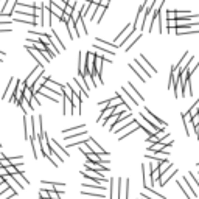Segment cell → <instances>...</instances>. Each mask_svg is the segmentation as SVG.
Segmentation results:
<instances>
[{
	"instance_id": "cell-13",
	"label": "cell",
	"mask_w": 199,
	"mask_h": 199,
	"mask_svg": "<svg viewBox=\"0 0 199 199\" xmlns=\"http://www.w3.org/2000/svg\"><path fill=\"white\" fill-rule=\"evenodd\" d=\"M50 3V12H51V16H56V20H61L62 17H64V11L61 9V8H58L56 5H55V2H48Z\"/></svg>"
},
{
	"instance_id": "cell-10",
	"label": "cell",
	"mask_w": 199,
	"mask_h": 199,
	"mask_svg": "<svg viewBox=\"0 0 199 199\" xmlns=\"http://www.w3.org/2000/svg\"><path fill=\"white\" fill-rule=\"evenodd\" d=\"M87 146L90 148V151L92 153H95V154H98V156H103V154H108V153H106L101 146H100V145L94 140V139H89V142H87Z\"/></svg>"
},
{
	"instance_id": "cell-7",
	"label": "cell",
	"mask_w": 199,
	"mask_h": 199,
	"mask_svg": "<svg viewBox=\"0 0 199 199\" xmlns=\"http://www.w3.org/2000/svg\"><path fill=\"white\" fill-rule=\"evenodd\" d=\"M129 69H131V70H134V73H136V75H137V76H139V78L142 79L143 83L146 81L148 78H151V76H149V75H148L146 72H145V70H143V69L140 67L139 64H136V62H131V64H129Z\"/></svg>"
},
{
	"instance_id": "cell-28",
	"label": "cell",
	"mask_w": 199,
	"mask_h": 199,
	"mask_svg": "<svg viewBox=\"0 0 199 199\" xmlns=\"http://www.w3.org/2000/svg\"><path fill=\"white\" fill-rule=\"evenodd\" d=\"M176 34H177V36H184V34H199V30H184V31L176 30Z\"/></svg>"
},
{
	"instance_id": "cell-30",
	"label": "cell",
	"mask_w": 199,
	"mask_h": 199,
	"mask_svg": "<svg viewBox=\"0 0 199 199\" xmlns=\"http://www.w3.org/2000/svg\"><path fill=\"white\" fill-rule=\"evenodd\" d=\"M176 11L171 9V11H166V20H176Z\"/></svg>"
},
{
	"instance_id": "cell-21",
	"label": "cell",
	"mask_w": 199,
	"mask_h": 199,
	"mask_svg": "<svg viewBox=\"0 0 199 199\" xmlns=\"http://www.w3.org/2000/svg\"><path fill=\"white\" fill-rule=\"evenodd\" d=\"M196 115H199V100H196L194 106H191L190 111H188V117H190V120H193V118H194Z\"/></svg>"
},
{
	"instance_id": "cell-1",
	"label": "cell",
	"mask_w": 199,
	"mask_h": 199,
	"mask_svg": "<svg viewBox=\"0 0 199 199\" xmlns=\"http://www.w3.org/2000/svg\"><path fill=\"white\" fill-rule=\"evenodd\" d=\"M142 115H143L145 118H146V120H148L151 125H156V126H159L160 129H165V128H166V123H165V122H162L160 118H157L156 115H153V112H151L148 108H145V109H143Z\"/></svg>"
},
{
	"instance_id": "cell-23",
	"label": "cell",
	"mask_w": 199,
	"mask_h": 199,
	"mask_svg": "<svg viewBox=\"0 0 199 199\" xmlns=\"http://www.w3.org/2000/svg\"><path fill=\"white\" fill-rule=\"evenodd\" d=\"M16 194H17L16 191H12V190L8 188V190H5L2 194H0V199H11V197H14Z\"/></svg>"
},
{
	"instance_id": "cell-24",
	"label": "cell",
	"mask_w": 199,
	"mask_h": 199,
	"mask_svg": "<svg viewBox=\"0 0 199 199\" xmlns=\"http://www.w3.org/2000/svg\"><path fill=\"white\" fill-rule=\"evenodd\" d=\"M104 12H106V8H103V6H98V9H97V14H95V22H97V23H100V22H101V17L104 16Z\"/></svg>"
},
{
	"instance_id": "cell-3",
	"label": "cell",
	"mask_w": 199,
	"mask_h": 199,
	"mask_svg": "<svg viewBox=\"0 0 199 199\" xmlns=\"http://www.w3.org/2000/svg\"><path fill=\"white\" fill-rule=\"evenodd\" d=\"M42 75H44V67H41V65H37V67H36V69H34V70H33V72L28 75V78H26L23 83L26 84V87H33V86H34V83H36L37 79L42 76Z\"/></svg>"
},
{
	"instance_id": "cell-15",
	"label": "cell",
	"mask_w": 199,
	"mask_h": 199,
	"mask_svg": "<svg viewBox=\"0 0 199 199\" xmlns=\"http://www.w3.org/2000/svg\"><path fill=\"white\" fill-rule=\"evenodd\" d=\"M98 6H100V2H92V3H90V6H89V11H87V16H86L89 20H92V22H94Z\"/></svg>"
},
{
	"instance_id": "cell-22",
	"label": "cell",
	"mask_w": 199,
	"mask_h": 199,
	"mask_svg": "<svg viewBox=\"0 0 199 199\" xmlns=\"http://www.w3.org/2000/svg\"><path fill=\"white\" fill-rule=\"evenodd\" d=\"M177 185H179V187H180V191L185 194V196H187V199H191V193L187 190V185H185V182L182 184L180 180H177Z\"/></svg>"
},
{
	"instance_id": "cell-14",
	"label": "cell",
	"mask_w": 199,
	"mask_h": 199,
	"mask_svg": "<svg viewBox=\"0 0 199 199\" xmlns=\"http://www.w3.org/2000/svg\"><path fill=\"white\" fill-rule=\"evenodd\" d=\"M23 125H25V139L30 140V139H31V137H30V132H31V136H33V123H31V120L28 118V115L23 117Z\"/></svg>"
},
{
	"instance_id": "cell-34",
	"label": "cell",
	"mask_w": 199,
	"mask_h": 199,
	"mask_svg": "<svg viewBox=\"0 0 199 199\" xmlns=\"http://www.w3.org/2000/svg\"><path fill=\"white\" fill-rule=\"evenodd\" d=\"M197 165H199V162H197Z\"/></svg>"
},
{
	"instance_id": "cell-4",
	"label": "cell",
	"mask_w": 199,
	"mask_h": 199,
	"mask_svg": "<svg viewBox=\"0 0 199 199\" xmlns=\"http://www.w3.org/2000/svg\"><path fill=\"white\" fill-rule=\"evenodd\" d=\"M26 50H28V53H30V55L36 59V62H37V65H41V67H44V65L50 61L45 55H42V53L41 51H37L34 47H28V45H26Z\"/></svg>"
},
{
	"instance_id": "cell-25",
	"label": "cell",
	"mask_w": 199,
	"mask_h": 199,
	"mask_svg": "<svg viewBox=\"0 0 199 199\" xmlns=\"http://www.w3.org/2000/svg\"><path fill=\"white\" fill-rule=\"evenodd\" d=\"M94 50H100L101 53H108V55L114 56V50H109V48H106V47H100L98 44H94Z\"/></svg>"
},
{
	"instance_id": "cell-32",
	"label": "cell",
	"mask_w": 199,
	"mask_h": 199,
	"mask_svg": "<svg viewBox=\"0 0 199 199\" xmlns=\"http://www.w3.org/2000/svg\"><path fill=\"white\" fill-rule=\"evenodd\" d=\"M84 194H87V196H97V197H104V194L103 193H97V191H83Z\"/></svg>"
},
{
	"instance_id": "cell-31",
	"label": "cell",
	"mask_w": 199,
	"mask_h": 199,
	"mask_svg": "<svg viewBox=\"0 0 199 199\" xmlns=\"http://www.w3.org/2000/svg\"><path fill=\"white\" fill-rule=\"evenodd\" d=\"M140 37H142L140 34H139V36H136V37H134V39H132V41H131L129 44H128V47H126V50H125V51H129V50H131V47H132V45H134V44H136V42L139 41V39H140Z\"/></svg>"
},
{
	"instance_id": "cell-27",
	"label": "cell",
	"mask_w": 199,
	"mask_h": 199,
	"mask_svg": "<svg viewBox=\"0 0 199 199\" xmlns=\"http://www.w3.org/2000/svg\"><path fill=\"white\" fill-rule=\"evenodd\" d=\"M114 193H115V179L109 180V199H114Z\"/></svg>"
},
{
	"instance_id": "cell-9",
	"label": "cell",
	"mask_w": 199,
	"mask_h": 199,
	"mask_svg": "<svg viewBox=\"0 0 199 199\" xmlns=\"http://www.w3.org/2000/svg\"><path fill=\"white\" fill-rule=\"evenodd\" d=\"M48 39H50V42L53 44V47H55V48H58V50H59V53H61L62 50H65L64 44H62V42L59 41V36L56 34V31H55V30L51 31V34H48Z\"/></svg>"
},
{
	"instance_id": "cell-18",
	"label": "cell",
	"mask_w": 199,
	"mask_h": 199,
	"mask_svg": "<svg viewBox=\"0 0 199 199\" xmlns=\"http://www.w3.org/2000/svg\"><path fill=\"white\" fill-rule=\"evenodd\" d=\"M64 101V115H70L73 112V106H72V100L69 97H64L62 98Z\"/></svg>"
},
{
	"instance_id": "cell-8",
	"label": "cell",
	"mask_w": 199,
	"mask_h": 199,
	"mask_svg": "<svg viewBox=\"0 0 199 199\" xmlns=\"http://www.w3.org/2000/svg\"><path fill=\"white\" fill-rule=\"evenodd\" d=\"M17 84H19V79H16V78H11V79H9V84H8L5 94H3V100H8V97H9L11 94H16Z\"/></svg>"
},
{
	"instance_id": "cell-12",
	"label": "cell",
	"mask_w": 199,
	"mask_h": 199,
	"mask_svg": "<svg viewBox=\"0 0 199 199\" xmlns=\"http://www.w3.org/2000/svg\"><path fill=\"white\" fill-rule=\"evenodd\" d=\"M75 26H76V33H78V37H81L87 34V28H86V23H84V17H79L76 22H75Z\"/></svg>"
},
{
	"instance_id": "cell-16",
	"label": "cell",
	"mask_w": 199,
	"mask_h": 199,
	"mask_svg": "<svg viewBox=\"0 0 199 199\" xmlns=\"http://www.w3.org/2000/svg\"><path fill=\"white\" fill-rule=\"evenodd\" d=\"M79 131H86L84 125H78V126L70 128V129H64L62 134H64V136H76V134H79Z\"/></svg>"
},
{
	"instance_id": "cell-11",
	"label": "cell",
	"mask_w": 199,
	"mask_h": 199,
	"mask_svg": "<svg viewBox=\"0 0 199 199\" xmlns=\"http://www.w3.org/2000/svg\"><path fill=\"white\" fill-rule=\"evenodd\" d=\"M11 177L19 184V187H20L22 190L26 187V185H30V180H28V179H25V173H14Z\"/></svg>"
},
{
	"instance_id": "cell-2",
	"label": "cell",
	"mask_w": 199,
	"mask_h": 199,
	"mask_svg": "<svg viewBox=\"0 0 199 199\" xmlns=\"http://www.w3.org/2000/svg\"><path fill=\"white\" fill-rule=\"evenodd\" d=\"M134 30H136V26H131V23H128V25H126V28H125L120 34L117 36V39H115V42H114V44H115V45L118 44V47L123 45V44L128 41V39L131 37V34L134 33Z\"/></svg>"
},
{
	"instance_id": "cell-19",
	"label": "cell",
	"mask_w": 199,
	"mask_h": 199,
	"mask_svg": "<svg viewBox=\"0 0 199 199\" xmlns=\"http://www.w3.org/2000/svg\"><path fill=\"white\" fill-rule=\"evenodd\" d=\"M182 122H184V126H185V131H187V136L188 137H191L193 136V131H191V120H188V117L185 115V114H182Z\"/></svg>"
},
{
	"instance_id": "cell-17",
	"label": "cell",
	"mask_w": 199,
	"mask_h": 199,
	"mask_svg": "<svg viewBox=\"0 0 199 199\" xmlns=\"http://www.w3.org/2000/svg\"><path fill=\"white\" fill-rule=\"evenodd\" d=\"M114 115V109L112 108H108V109H103L101 111V115H100V118H98V123H104L108 118H111Z\"/></svg>"
},
{
	"instance_id": "cell-6",
	"label": "cell",
	"mask_w": 199,
	"mask_h": 199,
	"mask_svg": "<svg viewBox=\"0 0 199 199\" xmlns=\"http://www.w3.org/2000/svg\"><path fill=\"white\" fill-rule=\"evenodd\" d=\"M37 95H39V97H47V98H50L51 101H56V103H58V101H61L59 98H64L62 95L56 94V92H53L51 89H47V87H42L41 90L37 92Z\"/></svg>"
},
{
	"instance_id": "cell-33",
	"label": "cell",
	"mask_w": 199,
	"mask_h": 199,
	"mask_svg": "<svg viewBox=\"0 0 199 199\" xmlns=\"http://www.w3.org/2000/svg\"><path fill=\"white\" fill-rule=\"evenodd\" d=\"M125 187H122V177H118V199H120V194H122V190Z\"/></svg>"
},
{
	"instance_id": "cell-26",
	"label": "cell",
	"mask_w": 199,
	"mask_h": 199,
	"mask_svg": "<svg viewBox=\"0 0 199 199\" xmlns=\"http://www.w3.org/2000/svg\"><path fill=\"white\" fill-rule=\"evenodd\" d=\"M97 42H98V44H103V45H104L106 48H109V50H117V48H118V47H117L115 44H109V42L103 41V39H100V37L97 39Z\"/></svg>"
},
{
	"instance_id": "cell-29",
	"label": "cell",
	"mask_w": 199,
	"mask_h": 199,
	"mask_svg": "<svg viewBox=\"0 0 199 199\" xmlns=\"http://www.w3.org/2000/svg\"><path fill=\"white\" fill-rule=\"evenodd\" d=\"M129 190H131V180H125V199H129Z\"/></svg>"
},
{
	"instance_id": "cell-20",
	"label": "cell",
	"mask_w": 199,
	"mask_h": 199,
	"mask_svg": "<svg viewBox=\"0 0 199 199\" xmlns=\"http://www.w3.org/2000/svg\"><path fill=\"white\" fill-rule=\"evenodd\" d=\"M174 174H177V170L176 168H173V170H171V173H165V174H162L160 176V179H159V180H160V187H163V185L171 179V177H173Z\"/></svg>"
},
{
	"instance_id": "cell-5",
	"label": "cell",
	"mask_w": 199,
	"mask_h": 199,
	"mask_svg": "<svg viewBox=\"0 0 199 199\" xmlns=\"http://www.w3.org/2000/svg\"><path fill=\"white\" fill-rule=\"evenodd\" d=\"M134 62H136V64H139L140 67H142V69H143L145 72H146V73H148L149 76H153L154 73H157V70H156V69L153 67V65H151V64L148 62V59L145 58V56H139V58H137V59H136Z\"/></svg>"
}]
</instances>
